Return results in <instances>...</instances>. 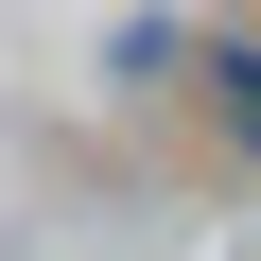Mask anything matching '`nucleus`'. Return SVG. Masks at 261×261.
<instances>
[{"mask_svg":"<svg viewBox=\"0 0 261 261\" xmlns=\"http://www.w3.org/2000/svg\"><path fill=\"white\" fill-rule=\"evenodd\" d=\"M209 105H226V140L261 157V35H226V53H209Z\"/></svg>","mask_w":261,"mask_h":261,"instance_id":"f257e3e1","label":"nucleus"}]
</instances>
